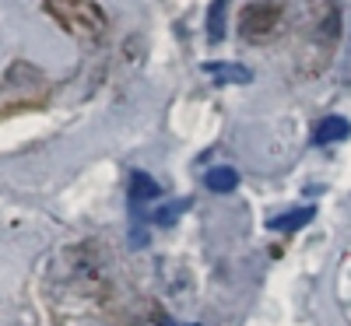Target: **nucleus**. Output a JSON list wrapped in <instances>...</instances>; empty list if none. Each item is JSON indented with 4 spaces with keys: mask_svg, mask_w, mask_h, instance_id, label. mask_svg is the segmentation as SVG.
<instances>
[{
    "mask_svg": "<svg viewBox=\"0 0 351 326\" xmlns=\"http://www.w3.org/2000/svg\"><path fill=\"white\" fill-rule=\"evenodd\" d=\"M351 137V123L344 120V116H324V123L316 127L313 134V144H337V140H348Z\"/></svg>",
    "mask_w": 351,
    "mask_h": 326,
    "instance_id": "4",
    "label": "nucleus"
},
{
    "mask_svg": "<svg viewBox=\"0 0 351 326\" xmlns=\"http://www.w3.org/2000/svg\"><path fill=\"white\" fill-rule=\"evenodd\" d=\"M204 74L218 84H250L253 81V71L243 64H204Z\"/></svg>",
    "mask_w": 351,
    "mask_h": 326,
    "instance_id": "3",
    "label": "nucleus"
},
{
    "mask_svg": "<svg viewBox=\"0 0 351 326\" xmlns=\"http://www.w3.org/2000/svg\"><path fill=\"white\" fill-rule=\"evenodd\" d=\"M274 25H278V8L274 4H246L243 14H239V32L246 39H260V36H267L274 32Z\"/></svg>",
    "mask_w": 351,
    "mask_h": 326,
    "instance_id": "1",
    "label": "nucleus"
},
{
    "mask_svg": "<svg viewBox=\"0 0 351 326\" xmlns=\"http://www.w3.org/2000/svg\"><path fill=\"white\" fill-rule=\"evenodd\" d=\"M162 326H172V323H169V319H162Z\"/></svg>",
    "mask_w": 351,
    "mask_h": 326,
    "instance_id": "9",
    "label": "nucleus"
},
{
    "mask_svg": "<svg viewBox=\"0 0 351 326\" xmlns=\"http://www.w3.org/2000/svg\"><path fill=\"white\" fill-rule=\"evenodd\" d=\"M225 25H228V0H211V11H208V39L211 42L225 39Z\"/></svg>",
    "mask_w": 351,
    "mask_h": 326,
    "instance_id": "7",
    "label": "nucleus"
},
{
    "mask_svg": "<svg viewBox=\"0 0 351 326\" xmlns=\"http://www.w3.org/2000/svg\"><path fill=\"white\" fill-rule=\"evenodd\" d=\"M313 218H316L313 207H295V211H285V214L271 218L267 228H274V231H299V228H306Z\"/></svg>",
    "mask_w": 351,
    "mask_h": 326,
    "instance_id": "5",
    "label": "nucleus"
},
{
    "mask_svg": "<svg viewBox=\"0 0 351 326\" xmlns=\"http://www.w3.org/2000/svg\"><path fill=\"white\" fill-rule=\"evenodd\" d=\"M186 211H190V200H186V197H183V200H169V203H155L152 221L162 225V228H169V225H176V218L186 214Z\"/></svg>",
    "mask_w": 351,
    "mask_h": 326,
    "instance_id": "8",
    "label": "nucleus"
},
{
    "mask_svg": "<svg viewBox=\"0 0 351 326\" xmlns=\"http://www.w3.org/2000/svg\"><path fill=\"white\" fill-rule=\"evenodd\" d=\"M204 186H208L211 193H232L239 186V172L228 168V165H218V168H211L208 175H204Z\"/></svg>",
    "mask_w": 351,
    "mask_h": 326,
    "instance_id": "6",
    "label": "nucleus"
},
{
    "mask_svg": "<svg viewBox=\"0 0 351 326\" xmlns=\"http://www.w3.org/2000/svg\"><path fill=\"white\" fill-rule=\"evenodd\" d=\"M158 197H162V190H158V183L152 179L148 172H141V168L130 172V203L137 207V211L144 203H158Z\"/></svg>",
    "mask_w": 351,
    "mask_h": 326,
    "instance_id": "2",
    "label": "nucleus"
}]
</instances>
